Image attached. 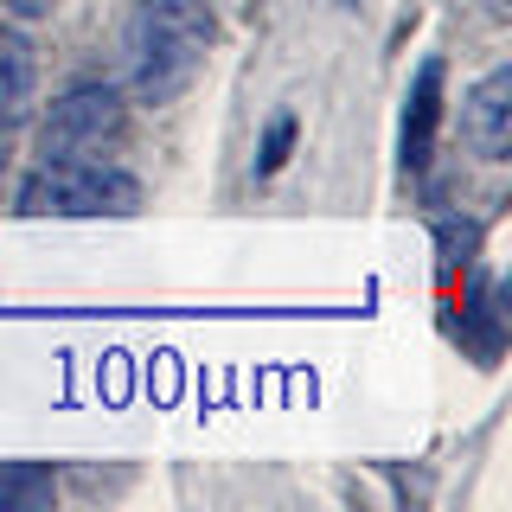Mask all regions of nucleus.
Listing matches in <instances>:
<instances>
[{"label": "nucleus", "instance_id": "0eeeda50", "mask_svg": "<svg viewBox=\"0 0 512 512\" xmlns=\"http://www.w3.org/2000/svg\"><path fill=\"white\" fill-rule=\"evenodd\" d=\"M58 500V474L45 461H0V512H45Z\"/></svg>", "mask_w": 512, "mask_h": 512}, {"label": "nucleus", "instance_id": "423d86ee", "mask_svg": "<svg viewBox=\"0 0 512 512\" xmlns=\"http://www.w3.org/2000/svg\"><path fill=\"white\" fill-rule=\"evenodd\" d=\"M436 122H442V64L429 58L410 84V109H404V160L423 167L429 160V141H436Z\"/></svg>", "mask_w": 512, "mask_h": 512}, {"label": "nucleus", "instance_id": "20e7f679", "mask_svg": "<svg viewBox=\"0 0 512 512\" xmlns=\"http://www.w3.org/2000/svg\"><path fill=\"white\" fill-rule=\"evenodd\" d=\"M461 128H468V148L480 160H506L512 154V64H493V71L468 90Z\"/></svg>", "mask_w": 512, "mask_h": 512}, {"label": "nucleus", "instance_id": "1a4fd4ad", "mask_svg": "<svg viewBox=\"0 0 512 512\" xmlns=\"http://www.w3.org/2000/svg\"><path fill=\"white\" fill-rule=\"evenodd\" d=\"M7 7H13V13H20V20H45V13H52V7H58V0H7Z\"/></svg>", "mask_w": 512, "mask_h": 512}, {"label": "nucleus", "instance_id": "6e6552de", "mask_svg": "<svg viewBox=\"0 0 512 512\" xmlns=\"http://www.w3.org/2000/svg\"><path fill=\"white\" fill-rule=\"evenodd\" d=\"M288 148H295V116H276L269 122V135H263V160H256V173H276Z\"/></svg>", "mask_w": 512, "mask_h": 512}, {"label": "nucleus", "instance_id": "9d476101", "mask_svg": "<svg viewBox=\"0 0 512 512\" xmlns=\"http://www.w3.org/2000/svg\"><path fill=\"white\" fill-rule=\"evenodd\" d=\"M7 154H13V128H0V186H7Z\"/></svg>", "mask_w": 512, "mask_h": 512}, {"label": "nucleus", "instance_id": "7ed1b4c3", "mask_svg": "<svg viewBox=\"0 0 512 512\" xmlns=\"http://www.w3.org/2000/svg\"><path fill=\"white\" fill-rule=\"evenodd\" d=\"M122 90L116 84H71L64 96H52L39 122V160H103L122 141Z\"/></svg>", "mask_w": 512, "mask_h": 512}, {"label": "nucleus", "instance_id": "f03ea898", "mask_svg": "<svg viewBox=\"0 0 512 512\" xmlns=\"http://www.w3.org/2000/svg\"><path fill=\"white\" fill-rule=\"evenodd\" d=\"M141 205V180L109 160H39L20 180L26 218H128Z\"/></svg>", "mask_w": 512, "mask_h": 512}, {"label": "nucleus", "instance_id": "f257e3e1", "mask_svg": "<svg viewBox=\"0 0 512 512\" xmlns=\"http://www.w3.org/2000/svg\"><path fill=\"white\" fill-rule=\"evenodd\" d=\"M218 20L212 0H135L122 20V77L135 103H173L199 84Z\"/></svg>", "mask_w": 512, "mask_h": 512}, {"label": "nucleus", "instance_id": "39448f33", "mask_svg": "<svg viewBox=\"0 0 512 512\" xmlns=\"http://www.w3.org/2000/svg\"><path fill=\"white\" fill-rule=\"evenodd\" d=\"M39 90V58L20 32H0V128H20Z\"/></svg>", "mask_w": 512, "mask_h": 512}]
</instances>
